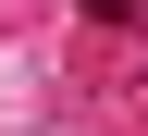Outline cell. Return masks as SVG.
I'll return each instance as SVG.
<instances>
[{
	"mask_svg": "<svg viewBox=\"0 0 148 136\" xmlns=\"http://www.w3.org/2000/svg\"><path fill=\"white\" fill-rule=\"evenodd\" d=\"M86 12H99V25H123V12H136V0H86Z\"/></svg>",
	"mask_w": 148,
	"mask_h": 136,
	"instance_id": "obj_1",
	"label": "cell"
}]
</instances>
